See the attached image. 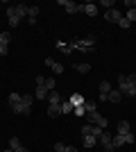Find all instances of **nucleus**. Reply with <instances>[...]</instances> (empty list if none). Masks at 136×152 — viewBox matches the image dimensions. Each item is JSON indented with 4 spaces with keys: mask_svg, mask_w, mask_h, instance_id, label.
Wrapping results in <instances>:
<instances>
[{
    "mask_svg": "<svg viewBox=\"0 0 136 152\" xmlns=\"http://www.w3.org/2000/svg\"><path fill=\"white\" fill-rule=\"evenodd\" d=\"M93 43H95V37H89L86 41L84 39H75V41H71V48L79 52H93Z\"/></svg>",
    "mask_w": 136,
    "mask_h": 152,
    "instance_id": "1",
    "label": "nucleus"
},
{
    "mask_svg": "<svg viewBox=\"0 0 136 152\" xmlns=\"http://www.w3.org/2000/svg\"><path fill=\"white\" fill-rule=\"evenodd\" d=\"M86 121H89L91 125H97V127H102V129H107V118L100 116L97 111H91V114L86 116Z\"/></svg>",
    "mask_w": 136,
    "mask_h": 152,
    "instance_id": "2",
    "label": "nucleus"
},
{
    "mask_svg": "<svg viewBox=\"0 0 136 152\" xmlns=\"http://www.w3.org/2000/svg\"><path fill=\"white\" fill-rule=\"evenodd\" d=\"M111 139H113V134H109V132H104L100 139H97V143L104 148V152H113L116 148H113V143H111Z\"/></svg>",
    "mask_w": 136,
    "mask_h": 152,
    "instance_id": "3",
    "label": "nucleus"
},
{
    "mask_svg": "<svg viewBox=\"0 0 136 152\" xmlns=\"http://www.w3.org/2000/svg\"><path fill=\"white\" fill-rule=\"evenodd\" d=\"M82 134H91V136H95V139H100L104 134L102 127H97V125H91V123H86L84 127H82Z\"/></svg>",
    "mask_w": 136,
    "mask_h": 152,
    "instance_id": "4",
    "label": "nucleus"
},
{
    "mask_svg": "<svg viewBox=\"0 0 136 152\" xmlns=\"http://www.w3.org/2000/svg\"><path fill=\"white\" fill-rule=\"evenodd\" d=\"M123 95H132V98L136 95V73L127 75V89H125V93H123Z\"/></svg>",
    "mask_w": 136,
    "mask_h": 152,
    "instance_id": "5",
    "label": "nucleus"
},
{
    "mask_svg": "<svg viewBox=\"0 0 136 152\" xmlns=\"http://www.w3.org/2000/svg\"><path fill=\"white\" fill-rule=\"evenodd\" d=\"M79 12H84L86 16L95 18V16H97V5H93V2H84V5H79Z\"/></svg>",
    "mask_w": 136,
    "mask_h": 152,
    "instance_id": "6",
    "label": "nucleus"
},
{
    "mask_svg": "<svg viewBox=\"0 0 136 152\" xmlns=\"http://www.w3.org/2000/svg\"><path fill=\"white\" fill-rule=\"evenodd\" d=\"M120 18H123V14L118 12L116 7H113V9H107V14H104V20H109V23H118Z\"/></svg>",
    "mask_w": 136,
    "mask_h": 152,
    "instance_id": "7",
    "label": "nucleus"
},
{
    "mask_svg": "<svg viewBox=\"0 0 136 152\" xmlns=\"http://www.w3.org/2000/svg\"><path fill=\"white\" fill-rule=\"evenodd\" d=\"M7 18H9V25H12V27H18V25H20V18L16 16V9H14V5H12V7H7Z\"/></svg>",
    "mask_w": 136,
    "mask_h": 152,
    "instance_id": "8",
    "label": "nucleus"
},
{
    "mask_svg": "<svg viewBox=\"0 0 136 152\" xmlns=\"http://www.w3.org/2000/svg\"><path fill=\"white\" fill-rule=\"evenodd\" d=\"M59 5L66 7V12H68V14H77L79 12V5H77V2H73V0H59Z\"/></svg>",
    "mask_w": 136,
    "mask_h": 152,
    "instance_id": "9",
    "label": "nucleus"
},
{
    "mask_svg": "<svg viewBox=\"0 0 136 152\" xmlns=\"http://www.w3.org/2000/svg\"><path fill=\"white\" fill-rule=\"evenodd\" d=\"M45 66H50V68L55 70V75H61V73H64V66H61L59 61H55V59H50V57L45 59Z\"/></svg>",
    "mask_w": 136,
    "mask_h": 152,
    "instance_id": "10",
    "label": "nucleus"
},
{
    "mask_svg": "<svg viewBox=\"0 0 136 152\" xmlns=\"http://www.w3.org/2000/svg\"><path fill=\"white\" fill-rule=\"evenodd\" d=\"M14 114H20V116H30V111H32V107H27V104H23V102H18V104H14Z\"/></svg>",
    "mask_w": 136,
    "mask_h": 152,
    "instance_id": "11",
    "label": "nucleus"
},
{
    "mask_svg": "<svg viewBox=\"0 0 136 152\" xmlns=\"http://www.w3.org/2000/svg\"><path fill=\"white\" fill-rule=\"evenodd\" d=\"M14 9H16V16H18L20 20L30 16V7H27V5H14Z\"/></svg>",
    "mask_w": 136,
    "mask_h": 152,
    "instance_id": "12",
    "label": "nucleus"
},
{
    "mask_svg": "<svg viewBox=\"0 0 136 152\" xmlns=\"http://www.w3.org/2000/svg\"><path fill=\"white\" fill-rule=\"evenodd\" d=\"M68 102H71L73 107H82V104L86 102V98H84L82 93H73V95H71V100H68Z\"/></svg>",
    "mask_w": 136,
    "mask_h": 152,
    "instance_id": "13",
    "label": "nucleus"
},
{
    "mask_svg": "<svg viewBox=\"0 0 136 152\" xmlns=\"http://www.w3.org/2000/svg\"><path fill=\"white\" fill-rule=\"evenodd\" d=\"M55 48H57L59 52H64V55H71V52H73L71 43H66V41H55Z\"/></svg>",
    "mask_w": 136,
    "mask_h": 152,
    "instance_id": "14",
    "label": "nucleus"
},
{
    "mask_svg": "<svg viewBox=\"0 0 136 152\" xmlns=\"http://www.w3.org/2000/svg\"><path fill=\"white\" fill-rule=\"evenodd\" d=\"M107 100H111V102H123V93H120L118 89H111L109 95H107Z\"/></svg>",
    "mask_w": 136,
    "mask_h": 152,
    "instance_id": "15",
    "label": "nucleus"
},
{
    "mask_svg": "<svg viewBox=\"0 0 136 152\" xmlns=\"http://www.w3.org/2000/svg\"><path fill=\"white\" fill-rule=\"evenodd\" d=\"M82 141H84L86 148H95L97 145V139H95V136H91V134H82Z\"/></svg>",
    "mask_w": 136,
    "mask_h": 152,
    "instance_id": "16",
    "label": "nucleus"
},
{
    "mask_svg": "<svg viewBox=\"0 0 136 152\" xmlns=\"http://www.w3.org/2000/svg\"><path fill=\"white\" fill-rule=\"evenodd\" d=\"M36 16H39V7H36V5H32V7H30V16H27L30 25H36Z\"/></svg>",
    "mask_w": 136,
    "mask_h": 152,
    "instance_id": "17",
    "label": "nucleus"
},
{
    "mask_svg": "<svg viewBox=\"0 0 136 152\" xmlns=\"http://www.w3.org/2000/svg\"><path fill=\"white\" fill-rule=\"evenodd\" d=\"M48 116H50V118L61 116V104H50V107H48Z\"/></svg>",
    "mask_w": 136,
    "mask_h": 152,
    "instance_id": "18",
    "label": "nucleus"
},
{
    "mask_svg": "<svg viewBox=\"0 0 136 152\" xmlns=\"http://www.w3.org/2000/svg\"><path fill=\"white\" fill-rule=\"evenodd\" d=\"M48 100H50V104H61V95H59V91H50V93H48Z\"/></svg>",
    "mask_w": 136,
    "mask_h": 152,
    "instance_id": "19",
    "label": "nucleus"
},
{
    "mask_svg": "<svg viewBox=\"0 0 136 152\" xmlns=\"http://www.w3.org/2000/svg\"><path fill=\"white\" fill-rule=\"evenodd\" d=\"M48 93H50V91L45 89V86H36V91H34V98H39V100H45V98H48Z\"/></svg>",
    "mask_w": 136,
    "mask_h": 152,
    "instance_id": "20",
    "label": "nucleus"
},
{
    "mask_svg": "<svg viewBox=\"0 0 136 152\" xmlns=\"http://www.w3.org/2000/svg\"><path fill=\"white\" fill-rule=\"evenodd\" d=\"M109 91H111V84L107 80H102L100 82V95H109Z\"/></svg>",
    "mask_w": 136,
    "mask_h": 152,
    "instance_id": "21",
    "label": "nucleus"
},
{
    "mask_svg": "<svg viewBox=\"0 0 136 152\" xmlns=\"http://www.w3.org/2000/svg\"><path fill=\"white\" fill-rule=\"evenodd\" d=\"M118 134H129V123H127V121L118 123Z\"/></svg>",
    "mask_w": 136,
    "mask_h": 152,
    "instance_id": "22",
    "label": "nucleus"
},
{
    "mask_svg": "<svg viewBox=\"0 0 136 152\" xmlns=\"http://www.w3.org/2000/svg\"><path fill=\"white\" fill-rule=\"evenodd\" d=\"M84 109L89 111V114H91V111H95V109H97V100H86L84 102Z\"/></svg>",
    "mask_w": 136,
    "mask_h": 152,
    "instance_id": "23",
    "label": "nucleus"
},
{
    "mask_svg": "<svg viewBox=\"0 0 136 152\" xmlns=\"http://www.w3.org/2000/svg\"><path fill=\"white\" fill-rule=\"evenodd\" d=\"M111 143H113V148H120V145H125V139H123V134H116V136L111 139Z\"/></svg>",
    "mask_w": 136,
    "mask_h": 152,
    "instance_id": "24",
    "label": "nucleus"
},
{
    "mask_svg": "<svg viewBox=\"0 0 136 152\" xmlns=\"http://www.w3.org/2000/svg\"><path fill=\"white\" fill-rule=\"evenodd\" d=\"M73 109H75V107H73L71 102H61V114L68 116V114H73Z\"/></svg>",
    "mask_w": 136,
    "mask_h": 152,
    "instance_id": "25",
    "label": "nucleus"
},
{
    "mask_svg": "<svg viewBox=\"0 0 136 152\" xmlns=\"http://www.w3.org/2000/svg\"><path fill=\"white\" fill-rule=\"evenodd\" d=\"M75 70H77V73H89L91 64H75Z\"/></svg>",
    "mask_w": 136,
    "mask_h": 152,
    "instance_id": "26",
    "label": "nucleus"
},
{
    "mask_svg": "<svg viewBox=\"0 0 136 152\" xmlns=\"http://www.w3.org/2000/svg\"><path fill=\"white\" fill-rule=\"evenodd\" d=\"M32 93H25V95H20V102H23V104H27V107H32Z\"/></svg>",
    "mask_w": 136,
    "mask_h": 152,
    "instance_id": "27",
    "label": "nucleus"
},
{
    "mask_svg": "<svg viewBox=\"0 0 136 152\" xmlns=\"http://www.w3.org/2000/svg\"><path fill=\"white\" fill-rule=\"evenodd\" d=\"M9 148H12V150H18V148H20L18 136H12V139H9Z\"/></svg>",
    "mask_w": 136,
    "mask_h": 152,
    "instance_id": "28",
    "label": "nucleus"
},
{
    "mask_svg": "<svg viewBox=\"0 0 136 152\" xmlns=\"http://www.w3.org/2000/svg\"><path fill=\"white\" fill-rule=\"evenodd\" d=\"M18 102H20V93H12V95H9V107L18 104Z\"/></svg>",
    "mask_w": 136,
    "mask_h": 152,
    "instance_id": "29",
    "label": "nucleus"
},
{
    "mask_svg": "<svg viewBox=\"0 0 136 152\" xmlns=\"http://www.w3.org/2000/svg\"><path fill=\"white\" fill-rule=\"evenodd\" d=\"M9 41H12V34H9V32H2V34H0V43L9 45Z\"/></svg>",
    "mask_w": 136,
    "mask_h": 152,
    "instance_id": "30",
    "label": "nucleus"
},
{
    "mask_svg": "<svg viewBox=\"0 0 136 152\" xmlns=\"http://www.w3.org/2000/svg\"><path fill=\"white\" fill-rule=\"evenodd\" d=\"M125 18L129 20V23H136V9H129V12H127V16H125Z\"/></svg>",
    "mask_w": 136,
    "mask_h": 152,
    "instance_id": "31",
    "label": "nucleus"
},
{
    "mask_svg": "<svg viewBox=\"0 0 136 152\" xmlns=\"http://www.w3.org/2000/svg\"><path fill=\"white\" fill-rule=\"evenodd\" d=\"M118 25L123 27V30H127V27H132V23H129V20H127V18H125V16H123V18L118 20Z\"/></svg>",
    "mask_w": 136,
    "mask_h": 152,
    "instance_id": "32",
    "label": "nucleus"
},
{
    "mask_svg": "<svg viewBox=\"0 0 136 152\" xmlns=\"http://www.w3.org/2000/svg\"><path fill=\"white\" fill-rule=\"evenodd\" d=\"M123 139H125V143H127V145H132V143H134V134H123Z\"/></svg>",
    "mask_w": 136,
    "mask_h": 152,
    "instance_id": "33",
    "label": "nucleus"
},
{
    "mask_svg": "<svg viewBox=\"0 0 136 152\" xmlns=\"http://www.w3.org/2000/svg\"><path fill=\"white\" fill-rule=\"evenodd\" d=\"M73 114H75V116H84V114H86L84 104H82V107H75V109H73Z\"/></svg>",
    "mask_w": 136,
    "mask_h": 152,
    "instance_id": "34",
    "label": "nucleus"
},
{
    "mask_svg": "<svg viewBox=\"0 0 136 152\" xmlns=\"http://www.w3.org/2000/svg\"><path fill=\"white\" fill-rule=\"evenodd\" d=\"M34 82H36V86H45V82H48V77L39 75V77H36V80H34Z\"/></svg>",
    "mask_w": 136,
    "mask_h": 152,
    "instance_id": "35",
    "label": "nucleus"
},
{
    "mask_svg": "<svg viewBox=\"0 0 136 152\" xmlns=\"http://www.w3.org/2000/svg\"><path fill=\"white\" fill-rule=\"evenodd\" d=\"M7 52H9V45H5V43H0V57H5Z\"/></svg>",
    "mask_w": 136,
    "mask_h": 152,
    "instance_id": "36",
    "label": "nucleus"
},
{
    "mask_svg": "<svg viewBox=\"0 0 136 152\" xmlns=\"http://www.w3.org/2000/svg\"><path fill=\"white\" fill-rule=\"evenodd\" d=\"M102 7H109V9H113V0H102Z\"/></svg>",
    "mask_w": 136,
    "mask_h": 152,
    "instance_id": "37",
    "label": "nucleus"
},
{
    "mask_svg": "<svg viewBox=\"0 0 136 152\" xmlns=\"http://www.w3.org/2000/svg\"><path fill=\"white\" fill-rule=\"evenodd\" d=\"M64 148H66L64 143H55V152H64Z\"/></svg>",
    "mask_w": 136,
    "mask_h": 152,
    "instance_id": "38",
    "label": "nucleus"
},
{
    "mask_svg": "<svg viewBox=\"0 0 136 152\" xmlns=\"http://www.w3.org/2000/svg\"><path fill=\"white\" fill-rule=\"evenodd\" d=\"M64 152H77V148H73V145H66Z\"/></svg>",
    "mask_w": 136,
    "mask_h": 152,
    "instance_id": "39",
    "label": "nucleus"
},
{
    "mask_svg": "<svg viewBox=\"0 0 136 152\" xmlns=\"http://www.w3.org/2000/svg\"><path fill=\"white\" fill-rule=\"evenodd\" d=\"M14 152H30V150H27V148H25V145H20V148H18V150H14Z\"/></svg>",
    "mask_w": 136,
    "mask_h": 152,
    "instance_id": "40",
    "label": "nucleus"
},
{
    "mask_svg": "<svg viewBox=\"0 0 136 152\" xmlns=\"http://www.w3.org/2000/svg\"><path fill=\"white\" fill-rule=\"evenodd\" d=\"M132 9H136V0H134V7H132Z\"/></svg>",
    "mask_w": 136,
    "mask_h": 152,
    "instance_id": "41",
    "label": "nucleus"
},
{
    "mask_svg": "<svg viewBox=\"0 0 136 152\" xmlns=\"http://www.w3.org/2000/svg\"><path fill=\"white\" fill-rule=\"evenodd\" d=\"M5 152H14V150H12V148H9V150H5Z\"/></svg>",
    "mask_w": 136,
    "mask_h": 152,
    "instance_id": "42",
    "label": "nucleus"
}]
</instances>
